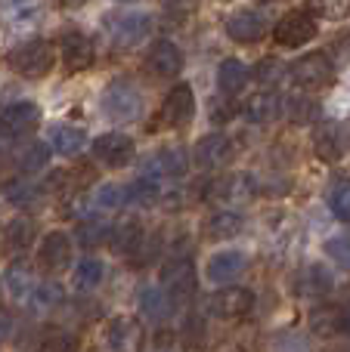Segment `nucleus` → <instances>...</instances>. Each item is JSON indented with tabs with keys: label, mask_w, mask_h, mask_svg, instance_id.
<instances>
[{
	"label": "nucleus",
	"mask_w": 350,
	"mask_h": 352,
	"mask_svg": "<svg viewBox=\"0 0 350 352\" xmlns=\"http://www.w3.org/2000/svg\"><path fill=\"white\" fill-rule=\"evenodd\" d=\"M50 146H53V152L62 155V158H74V155L84 148V130L72 127V124H56V127L50 130Z\"/></svg>",
	"instance_id": "412c9836"
},
{
	"label": "nucleus",
	"mask_w": 350,
	"mask_h": 352,
	"mask_svg": "<svg viewBox=\"0 0 350 352\" xmlns=\"http://www.w3.org/2000/svg\"><path fill=\"white\" fill-rule=\"evenodd\" d=\"M264 31H267L264 16L254 10H239L227 19V34L233 37L236 43H254L264 37Z\"/></svg>",
	"instance_id": "f3484780"
},
{
	"label": "nucleus",
	"mask_w": 350,
	"mask_h": 352,
	"mask_svg": "<svg viewBox=\"0 0 350 352\" xmlns=\"http://www.w3.org/2000/svg\"><path fill=\"white\" fill-rule=\"evenodd\" d=\"M105 343L112 352H136L143 346V324L130 316H118L105 328Z\"/></svg>",
	"instance_id": "9d476101"
},
{
	"label": "nucleus",
	"mask_w": 350,
	"mask_h": 352,
	"mask_svg": "<svg viewBox=\"0 0 350 352\" xmlns=\"http://www.w3.org/2000/svg\"><path fill=\"white\" fill-rule=\"evenodd\" d=\"M161 195L158 188V179H152V176H140L136 182H130L127 186V204H140V207H149L155 204Z\"/></svg>",
	"instance_id": "72a5a7b5"
},
{
	"label": "nucleus",
	"mask_w": 350,
	"mask_h": 352,
	"mask_svg": "<svg viewBox=\"0 0 350 352\" xmlns=\"http://www.w3.org/2000/svg\"><path fill=\"white\" fill-rule=\"evenodd\" d=\"M258 3H273V0H258Z\"/></svg>",
	"instance_id": "09e8293b"
},
{
	"label": "nucleus",
	"mask_w": 350,
	"mask_h": 352,
	"mask_svg": "<svg viewBox=\"0 0 350 352\" xmlns=\"http://www.w3.org/2000/svg\"><path fill=\"white\" fill-rule=\"evenodd\" d=\"M10 331H12V318H10V312L6 309H0V343L10 337Z\"/></svg>",
	"instance_id": "49530a36"
},
{
	"label": "nucleus",
	"mask_w": 350,
	"mask_h": 352,
	"mask_svg": "<svg viewBox=\"0 0 350 352\" xmlns=\"http://www.w3.org/2000/svg\"><path fill=\"white\" fill-rule=\"evenodd\" d=\"M341 352H350V349H341Z\"/></svg>",
	"instance_id": "3c124183"
},
{
	"label": "nucleus",
	"mask_w": 350,
	"mask_h": 352,
	"mask_svg": "<svg viewBox=\"0 0 350 352\" xmlns=\"http://www.w3.org/2000/svg\"><path fill=\"white\" fill-rule=\"evenodd\" d=\"M140 309H143V316L152 318V322H165L174 309V300L167 297L165 287H146V291L140 294Z\"/></svg>",
	"instance_id": "393cba45"
},
{
	"label": "nucleus",
	"mask_w": 350,
	"mask_h": 352,
	"mask_svg": "<svg viewBox=\"0 0 350 352\" xmlns=\"http://www.w3.org/2000/svg\"><path fill=\"white\" fill-rule=\"evenodd\" d=\"M192 158H196V164L205 167V170L223 167L227 161H233V142H229V136H223V133L202 136L196 152H192Z\"/></svg>",
	"instance_id": "f8f14e48"
},
{
	"label": "nucleus",
	"mask_w": 350,
	"mask_h": 352,
	"mask_svg": "<svg viewBox=\"0 0 350 352\" xmlns=\"http://www.w3.org/2000/svg\"><path fill=\"white\" fill-rule=\"evenodd\" d=\"M161 3H165V10L171 12V16L183 19V16H189V12H196L198 0H161Z\"/></svg>",
	"instance_id": "c03bdc74"
},
{
	"label": "nucleus",
	"mask_w": 350,
	"mask_h": 352,
	"mask_svg": "<svg viewBox=\"0 0 350 352\" xmlns=\"http://www.w3.org/2000/svg\"><path fill=\"white\" fill-rule=\"evenodd\" d=\"M143 226L136 223V219H124L121 226H115V229H112V235H109V241H112V248L118 250V254H134L136 248H140L143 244Z\"/></svg>",
	"instance_id": "bb28decb"
},
{
	"label": "nucleus",
	"mask_w": 350,
	"mask_h": 352,
	"mask_svg": "<svg viewBox=\"0 0 350 352\" xmlns=\"http://www.w3.org/2000/svg\"><path fill=\"white\" fill-rule=\"evenodd\" d=\"M50 161V148L43 142H28L22 152L16 155V164L22 173H41Z\"/></svg>",
	"instance_id": "473e14b6"
},
{
	"label": "nucleus",
	"mask_w": 350,
	"mask_h": 352,
	"mask_svg": "<svg viewBox=\"0 0 350 352\" xmlns=\"http://www.w3.org/2000/svg\"><path fill=\"white\" fill-rule=\"evenodd\" d=\"M56 3H59V6H84L87 0H56Z\"/></svg>",
	"instance_id": "de8ad7c7"
},
{
	"label": "nucleus",
	"mask_w": 350,
	"mask_h": 352,
	"mask_svg": "<svg viewBox=\"0 0 350 352\" xmlns=\"http://www.w3.org/2000/svg\"><path fill=\"white\" fill-rule=\"evenodd\" d=\"M103 25L118 47H136L152 34V16L149 12H112V16H105Z\"/></svg>",
	"instance_id": "7ed1b4c3"
},
{
	"label": "nucleus",
	"mask_w": 350,
	"mask_h": 352,
	"mask_svg": "<svg viewBox=\"0 0 350 352\" xmlns=\"http://www.w3.org/2000/svg\"><path fill=\"white\" fill-rule=\"evenodd\" d=\"M37 352H78V337L65 328H47L41 334Z\"/></svg>",
	"instance_id": "7c9ffc66"
},
{
	"label": "nucleus",
	"mask_w": 350,
	"mask_h": 352,
	"mask_svg": "<svg viewBox=\"0 0 350 352\" xmlns=\"http://www.w3.org/2000/svg\"><path fill=\"white\" fill-rule=\"evenodd\" d=\"M121 3H130V0H121Z\"/></svg>",
	"instance_id": "8fccbe9b"
},
{
	"label": "nucleus",
	"mask_w": 350,
	"mask_h": 352,
	"mask_svg": "<svg viewBox=\"0 0 350 352\" xmlns=\"http://www.w3.org/2000/svg\"><path fill=\"white\" fill-rule=\"evenodd\" d=\"M307 281H310V287H304V294H326L332 287V278H329V272L322 266L307 269Z\"/></svg>",
	"instance_id": "37998d69"
},
{
	"label": "nucleus",
	"mask_w": 350,
	"mask_h": 352,
	"mask_svg": "<svg viewBox=\"0 0 350 352\" xmlns=\"http://www.w3.org/2000/svg\"><path fill=\"white\" fill-rule=\"evenodd\" d=\"M34 235H37V223L31 217H19L10 223V229H6V248L12 250H25L34 244Z\"/></svg>",
	"instance_id": "c85d7f7f"
},
{
	"label": "nucleus",
	"mask_w": 350,
	"mask_h": 352,
	"mask_svg": "<svg viewBox=\"0 0 350 352\" xmlns=\"http://www.w3.org/2000/svg\"><path fill=\"white\" fill-rule=\"evenodd\" d=\"M254 78H258L264 87H273L285 78V65L279 59H260V65L254 68Z\"/></svg>",
	"instance_id": "a19ab883"
},
{
	"label": "nucleus",
	"mask_w": 350,
	"mask_h": 352,
	"mask_svg": "<svg viewBox=\"0 0 350 352\" xmlns=\"http://www.w3.org/2000/svg\"><path fill=\"white\" fill-rule=\"evenodd\" d=\"M0 12L10 25H19V28H28L41 19V3L37 0H0Z\"/></svg>",
	"instance_id": "b1692460"
},
{
	"label": "nucleus",
	"mask_w": 350,
	"mask_h": 352,
	"mask_svg": "<svg viewBox=\"0 0 350 352\" xmlns=\"http://www.w3.org/2000/svg\"><path fill=\"white\" fill-rule=\"evenodd\" d=\"M186 170H189V155H186V148L167 146V148H161V152H155L152 158H149L146 176H152V179H158V176L177 179V176H183Z\"/></svg>",
	"instance_id": "2eb2a0df"
},
{
	"label": "nucleus",
	"mask_w": 350,
	"mask_h": 352,
	"mask_svg": "<svg viewBox=\"0 0 350 352\" xmlns=\"http://www.w3.org/2000/svg\"><path fill=\"white\" fill-rule=\"evenodd\" d=\"M109 235H112L109 223H105V219H99V217H87V219H81V226H78L81 248H99V244L109 241Z\"/></svg>",
	"instance_id": "c756f323"
},
{
	"label": "nucleus",
	"mask_w": 350,
	"mask_h": 352,
	"mask_svg": "<svg viewBox=\"0 0 350 352\" xmlns=\"http://www.w3.org/2000/svg\"><path fill=\"white\" fill-rule=\"evenodd\" d=\"M196 115V93H192L189 84H177L171 87V93L161 102V121L167 127H183V124L192 121Z\"/></svg>",
	"instance_id": "1a4fd4ad"
},
{
	"label": "nucleus",
	"mask_w": 350,
	"mask_h": 352,
	"mask_svg": "<svg viewBox=\"0 0 350 352\" xmlns=\"http://www.w3.org/2000/svg\"><path fill=\"white\" fill-rule=\"evenodd\" d=\"M326 256L335 260L341 269L350 272V235H338V238H329L326 241Z\"/></svg>",
	"instance_id": "ea45409f"
},
{
	"label": "nucleus",
	"mask_w": 350,
	"mask_h": 352,
	"mask_svg": "<svg viewBox=\"0 0 350 352\" xmlns=\"http://www.w3.org/2000/svg\"><path fill=\"white\" fill-rule=\"evenodd\" d=\"M316 3H320L326 12H332V16H338V12H344L347 6H350V0H316Z\"/></svg>",
	"instance_id": "a18cd8bd"
},
{
	"label": "nucleus",
	"mask_w": 350,
	"mask_h": 352,
	"mask_svg": "<svg viewBox=\"0 0 350 352\" xmlns=\"http://www.w3.org/2000/svg\"><path fill=\"white\" fill-rule=\"evenodd\" d=\"M161 287L167 291V297L174 303H183L196 294V266L186 256H174L161 266Z\"/></svg>",
	"instance_id": "20e7f679"
},
{
	"label": "nucleus",
	"mask_w": 350,
	"mask_h": 352,
	"mask_svg": "<svg viewBox=\"0 0 350 352\" xmlns=\"http://www.w3.org/2000/svg\"><path fill=\"white\" fill-rule=\"evenodd\" d=\"M10 68L19 74V78H28V80H37V78H47L53 72V47H50L43 37H34V41H25L6 56Z\"/></svg>",
	"instance_id": "f257e3e1"
},
{
	"label": "nucleus",
	"mask_w": 350,
	"mask_h": 352,
	"mask_svg": "<svg viewBox=\"0 0 350 352\" xmlns=\"http://www.w3.org/2000/svg\"><path fill=\"white\" fill-rule=\"evenodd\" d=\"M245 266L248 260L242 250H220V254H214L208 260V278L214 285H229V281H236L245 272Z\"/></svg>",
	"instance_id": "a211bd4d"
},
{
	"label": "nucleus",
	"mask_w": 350,
	"mask_h": 352,
	"mask_svg": "<svg viewBox=\"0 0 350 352\" xmlns=\"http://www.w3.org/2000/svg\"><path fill=\"white\" fill-rule=\"evenodd\" d=\"M103 115L112 118L118 124H127V121H136L143 115V96L130 80L118 78L105 87L103 93Z\"/></svg>",
	"instance_id": "f03ea898"
},
{
	"label": "nucleus",
	"mask_w": 350,
	"mask_h": 352,
	"mask_svg": "<svg viewBox=\"0 0 350 352\" xmlns=\"http://www.w3.org/2000/svg\"><path fill=\"white\" fill-rule=\"evenodd\" d=\"M242 213H236V210H217V213H211V219H208V226H205V232H208V238H233V235H239L242 232Z\"/></svg>",
	"instance_id": "cd10ccee"
},
{
	"label": "nucleus",
	"mask_w": 350,
	"mask_h": 352,
	"mask_svg": "<svg viewBox=\"0 0 350 352\" xmlns=\"http://www.w3.org/2000/svg\"><path fill=\"white\" fill-rule=\"evenodd\" d=\"M285 109H289V118L295 124H307V121H313L316 118V102L313 99H304V96H295V99H289V102H285Z\"/></svg>",
	"instance_id": "58836bf2"
},
{
	"label": "nucleus",
	"mask_w": 350,
	"mask_h": 352,
	"mask_svg": "<svg viewBox=\"0 0 350 352\" xmlns=\"http://www.w3.org/2000/svg\"><path fill=\"white\" fill-rule=\"evenodd\" d=\"M99 281H103V263L93 260V256H84L72 272V285L78 287V291H93Z\"/></svg>",
	"instance_id": "2f4dec72"
},
{
	"label": "nucleus",
	"mask_w": 350,
	"mask_h": 352,
	"mask_svg": "<svg viewBox=\"0 0 350 352\" xmlns=\"http://www.w3.org/2000/svg\"><path fill=\"white\" fill-rule=\"evenodd\" d=\"M3 195H6V201H12L16 207H28V204H34V201L41 198L43 188H41V186H34V182L12 179V182H6Z\"/></svg>",
	"instance_id": "f704fd0d"
},
{
	"label": "nucleus",
	"mask_w": 350,
	"mask_h": 352,
	"mask_svg": "<svg viewBox=\"0 0 350 352\" xmlns=\"http://www.w3.org/2000/svg\"><path fill=\"white\" fill-rule=\"evenodd\" d=\"M59 53H62V62H65L68 72H84V68L93 65L96 50H93V41L84 31H68V34H62Z\"/></svg>",
	"instance_id": "9b49d317"
},
{
	"label": "nucleus",
	"mask_w": 350,
	"mask_h": 352,
	"mask_svg": "<svg viewBox=\"0 0 350 352\" xmlns=\"http://www.w3.org/2000/svg\"><path fill=\"white\" fill-rule=\"evenodd\" d=\"M37 124H41V109L34 102L19 99V102H10L0 109V136H10V140L28 136L34 133Z\"/></svg>",
	"instance_id": "423d86ee"
},
{
	"label": "nucleus",
	"mask_w": 350,
	"mask_h": 352,
	"mask_svg": "<svg viewBox=\"0 0 350 352\" xmlns=\"http://www.w3.org/2000/svg\"><path fill=\"white\" fill-rule=\"evenodd\" d=\"M62 297H65V294H62V285H56V281H37L22 303H28L34 312H50L62 303Z\"/></svg>",
	"instance_id": "a878e982"
},
{
	"label": "nucleus",
	"mask_w": 350,
	"mask_h": 352,
	"mask_svg": "<svg viewBox=\"0 0 350 352\" xmlns=\"http://www.w3.org/2000/svg\"><path fill=\"white\" fill-rule=\"evenodd\" d=\"M313 328L320 331V334H338L341 331V309L326 306V309L313 312Z\"/></svg>",
	"instance_id": "79ce46f5"
},
{
	"label": "nucleus",
	"mask_w": 350,
	"mask_h": 352,
	"mask_svg": "<svg viewBox=\"0 0 350 352\" xmlns=\"http://www.w3.org/2000/svg\"><path fill=\"white\" fill-rule=\"evenodd\" d=\"M273 37H276L279 47H291V50L304 47V43H310L316 37V19L304 10H295L279 19V25L273 28Z\"/></svg>",
	"instance_id": "0eeeda50"
},
{
	"label": "nucleus",
	"mask_w": 350,
	"mask_h": 352,
	"mask_svg": "<svg viewBox=\"0 0 350 352\" xmlns=\"http://www.w3.org/2000/svg\"><path fill=\"white\" fill-rule=\"evenodd\" d=\"M329 210L335 213V219L350 223V186H335L329 192Z\"/></svg>",
	"instance_id": "4c0bfd02"
},
{
	"label": "nucleus",
	"mask_w": 350,
	"mask_h": 352,
	"mask_svg": "<svg viewBox=\"0 0 350 352\" xmlns=\"http://www.w3.org/2000/svg\"><path fill=\"white\" fill-rule=\"evenodd\" d=\"M279 115H282V99H279L273 90L254 93V96L245 102V118L254 124H270V121H276Z\"/></svg>",
	"instance_id": "aec40b11"
},
{
	"label": "nucleus",
	"mask_w": 350,
	"mask_h": 352,
	"mask_svg": "<svg viewBox=\"0 0 350 352\" xmlns=\"http://www.w3.org/2000/svg\"><path fill=\"white\" fill-rule=\"evenodd\" d=\"M248 78H251V72H248V65L242 59H223L220 68H217V84H220V90L227 96L239 93L248 84Z\"/></svg>",
	"instance_id": "4be33fe9"
},
{
	"label": "nucleus",
	"mask_w": 350,
	"mask_h": 352,
	"mask_svg": "<svg viewBox=\"0 0 350 352\" xmlns=\"http://www.w3.org/2000/svg\"><path fill=\"white\" fill-rule=\"evenodd\" d=\"M37 260H41L43 269H50V272H62V269L68 266V260H72V241H68L65 232H47L41 241V248H37Z\"/></svg>",
	"instance_id": "4468645a"
},
{
	"label": "nucleus",
	"mask_w": 350,
	"mask_h": 352,
	"mask_svg": "<svg viewBox=\"0 0 350 352\" xmlns=\"http://www.w3.org/2000/svg\"><path fill=\"white\" fill-rule=\"evenodd\" d=\"M211 195H214V198H223V201H233V204H242V201H248L254 195L251 176H242V173L227 176V179L211 186Z\"/></svg>",
	"instance_id": "5701e85b"
},
{
	"label": "nucleus",
	"mask_w": 350,
	"mask_h": 352,
	"mask_svg": "<svg viewBox=\"0 0 350 352\" xmlns=\"http://www.w3.org/2000/svg\"><path fill=\"white\" fill-rule=\"evenodd\" d=\"M146 62L158 78H177L183 72V53H180V47L174 41H155Z\"/></svg>",
	"instance_id": "dca6fc26"
},
{
	"label": "nucleus",
	"mask_w": 350,
	"mask_h": 352,
	"mask_svg": "<svg viewBox=\"0 0 350 352\" xmlns=\"http://www.w3.org/2000/svg\"><path fill=\"white\" fill-rule=\"evenodd\" d=\"M93 155H96V161H103L105 167H127L136 155V146L127 133L112 130V133H103L93 140Z\"/></svg>",
	"instance_id": "6e6552de"
},
{
	"label": "nucleus",
	"mask_w": 350,
	"mask_h": 352,
	"mask_svg": "<svg viewBox=\"0 0 350 352\" xmlns=\"http://www.w3.org/2000/svg\"><path fill=\"white\" fill-rule=\"evenodd\" d=\"M313 152L320 161L326 164H335L344 155V140H341V127L335 121H322L313 133Z\"/></svg>",
	"instance_id": "6ab92c4d"
},
{
	"label": "nucleus",
	"mask_w": 350,
	"mask_h": 352,
	"mask_svg": "<svg viewBox=\"0 0 350 352\" xmlns=\"http://www.w3.org/2000/svg\"><path fill=\"white\" fill-rule=\"evenodd\" d=\"M37 275L31 272V269H25V266H12L10 272H6V287H10V294L16 300H25L31 294V287L37 285Z\"/></svg>",
	"instance_id": "e433bc0d"
},
{
	"label": "nucleus",
	"mask_w": 350,
	"mask_h": 352,
	"mask_svg": "<svg viewBox=\"0 0 350 352\" xmlns=\"http://www.w3.org/2000/svg\"><path fill=\"white\" fill-rule=\"evenodd\" d=\"M291 78L307 90H322L335 80V62L326 53H307L291 65Z\"/></svg>",
	"instance_id": "39448f33"
},
{
	"label": "nucleus",
	"mask_w": 350,
	"mask_h": 352,
	"mask_svg": "<svg viewBox=\"0 0 350 352\" xmlns=\"http://www.w3.org/2000/svg\"><path fill=\"white\" fill-rule=\"evenodd\" d=\"M254 306V294L245 287H223L211 297V312L220 318H242Z\"/></svg>",
	"instance_id": "ddd939ff"
},
{
	"label": "nucleus",
	"mask_w": 350,
	"mask_h": 352,
	"mask_svg": "<svg viewBox=\"0 0 350 352\" xmlns=\"http://www.w3.org/2000/svg\"><path fill=\"white\" fill-rule=\"evenodd\" d=\"M124 204H127V188L115 186V182L99 186L96 195H93V207H96V210H121Z\"/></svg>",
	"instance_id": "c9c22d12"
}]
</instances>
